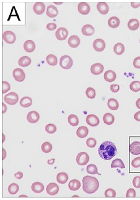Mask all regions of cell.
<instances>
[{
    "mask_svg": "<svg viewBox=\"0 0 140 200\" xmlns=\"http://www.w3.org/2000/svg\"><path fill=\"white\" fill-rule=\"evenodd\" d=\"M98 153L101 158L109 160L117 154V149L114 144L111 142H103L98 148Z\"/></svg>",
    "mask_w": 140,
    "mask_h": 200,
    "instance_id": "6da1fadb",
    "label": "cell"
},
{
    "mask_svg": "<svg viewBox=\"0 0 140 200\" xmlns=\"http://www.w3.org/2000/svg\"><path fill=\"white\" fill-rule=\"evenodd\" d=\"M83 189L88 194L96 192L99 187L98 179L94 177L87 175L83 179Z\"/></svg>",
    "mask_w": 140,
    "mask_h": 200,
    "instance_id": "7a4b0ae2",
    "label": "cell"
},
{
    "mask_svg": "<svg viewBox=\"0 0 140 200\" xmlns=\"http://www.w3.org/2000/svg\"><path fill=\"white\" fill-rule=\"evenodd\" d=\"M60 65L62 69L68 70L72 67V59L68 55H64L60 58Z\"/></svg>",
    "mask_w": 140,
    "mask_h": 200,
    "instance_id": "3957f363",
    "label": "cell"
},
{
    "mask_svg": "<svg viewBox=\"0 0 140 200\" xmlns=\"http://www.w3.org/2000/svg\"><path fill=\"white\" fill-rule=\"evenodd\" d=\"M4 100L6 104L10 105H14L17 104L19 101V96L16 93L11 92L4 96Z\"/></svg>",
    "mask_w": 140,
    "mask_h": 200,
    "instance_id": "277c9868",
    "label": "cell"
},
{
    "mask_svg": "<svg viewBox=\"0 0 140 200\" xmlns=\"http://www.w3.org/2000/svg\"><path fill=\"white\" fill-rule=\"evenodd\" d=\"M76 160L78 165L80 166H84L89 162V155L85 152H82L77 155Z\"/></svg>",
    "mask_w": 140,
    "mask_h": 200,
    "instance_id": "5b68a950",
    "label": "cell"
},
{
    "mask_svg": "<svg viewBox=\"0 0 140 200\" xmlns=\"http://www.w3.org/2000/svg\"><path fill=\"white\" fill-rule=\"evenodd\" d=\"M13 77L16 81L19 82L24 81L26 78L24 72L20 68H17L13 70Z\"/></svg>",
    "mask_w": 140,
    "mask_h": 200,
    "instance_id": "8992f818",
    "label": "cell"
},
{
    "mask_svg": "<svg viewBox=\"0 0 140 200\" xmlns=\"http://www.w3.org/2000/svg\"><path fill=\"white\" fill-rule=\"evenodd\" d=\"M3 39L4 42H6V43L11 44L15 42L16 40V37L15 33L11 31H8L5 32L3 34Z\"/></svg>",
    "mask_w": 140,
    "mask_h": 200,
    "instance_id": "52a82bcc",
    "label": "cell"
},
{
    "mask_svg": "<svg viewBox=\"0 0 140 200\" xmlns=\"http://www.w3.org/2000/svg\"><path fill=\"white\" fill-rule=\"evenodd\" d=\"M93 48L98 52H102L105 49L106 43L102 39H97L93 43Z\"/></svg>",
    "mask_w": 140,
    "mask_h": 200,
    "instance_id": "ba28073f",
    "label": "cell"
},
{
    "mask_svg": "<svg viewBox=\"0 0 140 200\" xmlns=\"http://www.w3.org/2000/svg\"><path fill=\"white\" fill-rule=\"evenodd\" d=\"M59 186L57 183H50L47 186V193L50 196H55L57 194V193L59 192Z\"/></svg>",
    "mask_w": 140,
    "mask_h": 200,
    "instance_id": "9c48e42d",
    "label": "cell"
},
{
    "mask_svg": "<svg viewBox=\"0 0 140 200\" xmlns=\"http://www.w3.org/2000/svg\"><path fill=\"white\" fill-rule=\"evenodd\" d=\"M86 122L91 127H96L99 124V119L96 115L91 114L86 117Z\"/></svg>",
    "mask_w": 140,
    "mask_h": 200,
    "instance_id": "30bf717a",
    "label": "cell"
},
{
    "mask_svg": "<svg viewBox=\"0 0 140 200\" xmlns=\"http://www.w3.org/2000/svg\"><path fill=\"white\" fill-rule=\"evenodd\" d=\"M68 31L65 28H60L55 32V36L59 40H64L68 37Z\"/></svg>",
    "mask_w": 140,
    "mask_h": 200,
    "instance_id": "8fae6325",
    "label": "cell"
},
{
    "mask_svg": "<svg viewBox=\"0 0 140 200\" xmlns=\"http://www.w3.org/2000/svg\"><path fill=\"white\" fill-rule=\"evenodd\" d=\"M104 70V67L101 63H96L92 65L91 67V72L93 75H99L102 74Z\"/></svg>",
    "mask_w": 140,
    "mask_h": 200,
    "instance_id": "7c38bea8",
    "label": "cell"
},
{
    "mask_svg": "<svg viewBox=\"0 0 140 200\" xmlns=\"http://www.w3.org/2000/svg\"><path fill=\"white\" fill-rule=\"evenodd\" d=\"M40 118L39 114L36 111H31L27 114V119L28 121L31 123L34 124L36 123L39 121Z\"/></svg>",
    "mask_w": 140,
    "mask_h": 200,
    "instance_id": "4fadbf2b",
    "label": "cell"
},
{
    "mask_svg": "<svg viewBox=\"0 0 140 200\" xmlns=\"http://www.w3.org/2000/svg\"><path fill=\"white\" fill-rule=\"evenodd\" d=\"M129 151L132 154L138 155L140 154V142H134L130 144Z\"/></svg>",
    "mask_w": 140,
    "mask_h": 200,
    "instance_id": "5bb4252c",
    "label": "cell"
},
{
    "mask_svg": "<svg viewBox=\"0 0 140 200\" xmlns=\"http://www.w3.org/2000/svg\"><path fill=\"white\" fill-rule=\"evenodd\" d=\"M68 44L72 48H77L80 44V38L76 35L71 36L68 39Z\"/></svg>",
    "mask_w": 140,
    "mask_h": 200,
    "instance_id": "9a60e30c",
    "label": "cell"
},
{
    "mask_svg": "<svg viewBox=\"0 0 140 200\" xmlns=\"http://www.w3.org/2000/svg\"><path fill=\"white\" fill-rule=\"evenodd\" d=\"M78 10L82 15H88L90 12L89 5L85 2H81L78 5Z\"/></svg>",
    "mask_w": 140,
    "mask_h": 200,
    "instance_id": "2e32d148",
    "label": "cell"
},
{
    "mask_svg": "<svg viewBox=\"0 0 140 200\" xmlns=\"http://www.w3.org/2000/svg\"><path fill=\"white\" fill-rule=\"evenodd\" d=\"M81 32L86 36H92L95 32V29L92 25L87 24L83 27Z\"/></svg>",
    "mask_w": 140,
    "mask_h": 200,
    "instance_id": "e0dca14e",
    "label": "cell"
},
{
    "mask_svg": "<svg viewBox=\"0 0 140 200\" xmlns=\"http://www.w3.org/2000/svg\"><path fill=\"white\" fill-rule=\"evenodd\" d=\"M97 9L99 12L102 15H106L109 12V7L106 2H99L97 4Z\"/></svg>",
    "mask_w": 140,
    "mask_h": 200,
    "instance_id": "ac0fdd59",
    "label": "cell"
},
{
    "mask_svg": "<svg viewBox=\"0 0 140 200\" xmlns=\"http://www.w3.org/2000/svg\"><path fill=\"white\" fill-rule=\"evenodd\" d=\"M34 12L37 15H42L45 12V6L43 2H36L33 7Z\"/></svg>",
    "mask_w": 140,
    "mask_h": 200,
    "instance_id": "d6986e66",
    "label": "cell"
},
{
    "mask_svg": "<svg viewBox=\"0 0 140 200\" xmlns=\"http://www.w3.org/2000/svg\"><path fill=\"white\" fill-rule=\"evenodd\" d=\"M89 133V130L85 126L79 127L76 131L77 136L80 138H84L87 136Z\"/></svg>",
    "mask_w": 140,
    "mask_h": 200,
    "instance_id": "ffe728a7",
    "label": "cell"
},
{
    "mask_svg": "<svg viewBox=\"0 0 140 200\" xmlns=\"http://www.w3.org/2000/svg\"><path fill=\"white\" fill-rule=\"evenodd\" d=\"M68 187L69 189L72 191H77L81 187L80 182L77 179H72L70 181L68 185Z\"/></svg>",
    "mask_w": 140,
    "mask_h": 200,
    "instance_id": "44dd1931",
    "label": "cell"
},
{
    "mask_svg": "<svg viewBox=\"0 0 140 200\" xmlns=\"http://www.w3.org/2000/svg\"><path fill=\"white\" fill-rule=\"evenodd\" d=\"M24 48L26 52L31 53L35 49V44L32 40H28L24 44Z\"/></svg>",
    "mask_w": 140,
    "mask_h": 200,
    "instance_id": "7402d4cb",
    "label": "cell"
},
{
    "mask_svg": "<svg viewBox=\"0 0 140 200\" xmlns=\"http://www.w3.org/2000/svg\"><path fill=\"white\" fill-rule=\"evenodd\" d=\"M46 14L48 17L51 18H54L57 16L58 14V10L54 6L50 5L47 9Z\"/></svg>",
    "mask_w": 140,
    "mask_h": 200,
    "instance_id": "603a6c76",
    "label": "cell"
},
{
    "mask_svg": "<svg viewBox=\"0 0 140 200\" xmlns=\"http://www.w3.org/2000/svg\"><path fill=\"white\" fill-rule=\"evenodd\" d=\"M103 122L104 123V124H106V125H112L114 123V116L111 113H107L105 115H104L103 117Z\"/></svg>",
    "mask_w": 140,
    "mask_h": 200,
    "instance_id": "cb8c5ba5",
    "label": "cell"
},
{
    "mask_svg": "<svg viewBox=\"0 0 140 200\" xmlns=\"http://www.w3.org/2000/svg\"><path fill=\"white\" fill-rule=\"evenodd\" d=\"M104 78L108 82H114L116 79V74L112 70H108L104 74Z\"/></svg>",
    "mask_w": 140,
    "mask_h": 200,
    "instance_id": "d4e9b609",
    "label": "cell"
},
{
    "mask_svg": "<svg viewBox=\"0 0 140 200\" xmlns=\"http://www.w3.org/2000/svg\"><path fill=\"white\" fill-rule=\"evenodd\" d=\"M31 190L35 193H40L44 190V186L42 183L40 182H34L31 185Z\"/></svg>",
    "mask_w": 140,
    "mask_h": 200,
    "instance_id": "484cf974",
    "label": "cell"
},
{
    "mask_svg": "<svg viewBox=\"0 0 140 200\" xmlns=\"http://www.w3.org/2000/svg\"><path fill=\"white\" fill-rule=\"evenodd\" d=\"M120 20L117 17H111L108 21V24L112 28H117L119 27Z\"/></svg>",
    "mask_w": 140,
    "mask_h": 200,
    "instance_id": "4316f807",
    "label": "cell"
},
{
    "mask_svg": "<svg viewBox=\"0 0 140 200\" xmlns=\"http://www.w3.org/2000/svg\"><path fill=\"white\" fill-rule=\"evenodd\" d=\"M127 26L131 31H136L139 28L140 23L136 19H132L128 22Z\"/></svg>",
    "mask_w": 140,
    "mask_h": 200,
    "instance_id": "83f0119b",
    "label": "cell"
},
{
    "mask_svg": "<svg viewBox=\"0 0 140 200\" xmlns=\"http://www.w3.org/2000/svg\"><path fill=\"white\" fill-rule=\"evenodd\" d=\"M68 178H69L68 175L66 173L61 172L57 175L56 179L58 183H61V184H64V183H66V182L68 181Z\"/></svg>",
    "mask_w": 140,
    "mask_h": 200,
    "instance_id": "f1b7e54d",
    "label": "cell"
},
{
    "mask_svg": "<svg viewBox=\"0 0 140 200\" xmlns=\"http://www.w3.org/2000/svg\"><path fill=\"white\" fill-rule=\"evenodd\" d=\"M32 103V100L29 97H24L20 101V104L23 108H29Z\"/></svg>",
    "mask_w": 140,
    "mask_h": 200,
    "instance_id": "f546056e",
    "label": "cell"
},
{
    "mask_svg": "<svg viewBox=\"0 0 140 200\" xmlns=\"http://www.w3.org/2000/svg\"><path fill=\"white\" fill-rule=\"evenodd\" d=\"M31 60L28 56H23L21 58H20L18 61L19 65L23 67L29 66L31 65Z\"/></svg>",
    "mask_w": 140,
    "mask_h": 200,
    "instance_id": "4dcf8cb0",
    "label": "cell"
},
{
    "mask_svg": "<svg viewBox=\"0 0 140 200\" xmlns=\"http://www.w3.org/2000/svg\"><path fill=\"white\" fill-rule=\"evenodd\" d=\"M108 107L112 110H116L119 108V103L118 101L114 98H110L107 102Z\"/></svg>",
    "mask_w": 140,
    "mask_h": 200,
    "instance_id": "1f68e13d",
    "label": "cell"
},
{
    "mask_svg": "<svg viewBox=\"0 0 140 200\" xmlns=\"http://www.w3.org/2000/svg\"><path fill=\"white\" fill-rule=\"evenodd\" d=\"M114 51L117 55H121L123 54L125 51V47L121 43H117L114 47Z\"/></svg>",
    "mask_w": 140,
    "mask_h": 200,
    "instance_id": "d6a6232c",
    "label": "cell"
},
{
    "mask_svg": "<svg viewBox=\"0 0 140 200\" xmlns=\"http://www.w3.org/2000/svg\"><path fill=\"white\" fill-rule=\"evenodd\" d=\"M46 61L49 65L51 66H55L57 65L58 59L54 55L50 54L47 56Z\"/></svg>",
    "mask_w": 140,
    "mask_h": 200,
    "instance_id": "836d02e7",
    "label": "cell"
},
{
    "mask_svg": "<svg viewBox=\"0 0 140 200\" xmlns=\"http://www.w3.org/2000/svg\"><path fill=\"white\" fill-rule=\"evenodd\" d=\"M68 123L70 125L75 127L79 124V120L78 117L75 115L71 114L68 117Z\"/></svg>",
    "mask_w": 140,
    "mask_h": 200,
    "instance_id": "e575fe53",
    "label": "cell"
},
{
    "mask_svg": "<svg viewBox=\"0 0 140 200\" xmlns=\"http://www.w3.org/2000/svg\"><path fill=\"white\" fill-rule=\"evenodd\" d=\"M87 171L89 174H98L100 175L98 171V168L94 164H90L87 167Z\"/></svg>",
    "mask_w": 140,
    "mask_h": 200,
    "instance_id": "d590c367",
    "label": "cell"
},
{
    "mask_svg": "<svg viewBox=\"0 0 140 200\" xmlns=\"http://www.w3.org/2000/svg\"><path fill=\"white\" fill-rule=\"evenodd\" d=\"M111 168H116V167H119L121 169H124L125 166L123 163V161L121 159H114L111 165Z\"/></svg>",
    "mask_w": 140,
    "mask_h": 200,
    "instance_id": "8d00e7d4",
    "label": "cell"
},
{
    "mask_svg": "<svg viewBox=\"0 0 140 200\" xmlns=\"http://www.w3.org/2000/svg\"><path fill=\"white\" fill-rule=\"evenodd\" d=\"M41 148L44 153L47 154L51 152V150L53 149V146L50 142H44L42 145Z\"/></svg>",
    "mask_w": 140,
    "mask_h": 200,
    "instance_id": "74e56055",
    "label": "cell"
},
{
    "mask_svg": "<svg viewBox=\"0 0 140 200\" xmlns=\"http://www.w3.org/2000/svg\"><path fill=\"white\" fill-rule=\"evenodd\" d=\"M8 192L9 194H12V195H14L16 194L17 193L19 190V187L18 186L17 183H11L8 186Z\"/></svg>",
    "mask_w": 140,
    "mask_h": 200,
    "instance_id": "f35d334b",
    "label": "cell"
},
{
    "mask_svg": "<svg viewBox=\"0 0 140 200\" xmlns=\"http://www.w3.org/2000/svg\"><path fill=\"white\" fill-rule=\"evenodd\" d=\"M130 89L133 92H138L140 91V82L135 81L132 82L130 85Z\"/></svg>",
    "mask_w": 140,
    "mask_h": 200,
    "instance_id": "ab89813d",
    "label": "cell"
},
{
    "mask_svg": "<svg viewBox=\"0 0 140 200\" xmlns=\"http://www.w3.org/2000/svg\"><path fill=\"white\" fill-rule=\"evenodd\" d=\"M85 94L89 99H93L96 97V91L92 88H87L85 91Z\"/></svg>",
    "mask_w": 140,
    "mask_h": 200,
    "instance_id": "60d3db41",
    "label": "cell"
},
{
    "mask_svg": "<svg viewBox=\"0 0 140 200\" xmlns=\"http://www.w3.org/2000/svg\"><path fill=\"white\" fill-rule=\"evenodd\" d=\"M46 131L49 134H53L55 133L57 131V127L54 124H49L45 127Z\"/></svg>",
    "mask_w": 140,
    "mask_h": 200,
    "instance_id": "b9f144b4",
    "label": "cell"
},
{
    "mask_svg": "<svg viewBox=\"0 0 140 200\" xmlns=\"http://www.w3.org/2000/svg\"><path fill=\"white\" fill-rule=\"evenodd\" d=\"M97 142L95 139L93 138H89L86 141V144L89 148H93L96 146Z\"/></svg>",
    "mask_w": 140,
    "mask_h": 200,
    "instance_id": "7bdbcfd3",
    "label": "cell"
},
{
    "mask_svg": "<svg viewBox=\"0 0 140 200\" xmlns=\"http://www.w3.org/2000/svg\"><path fill=\"white\" fill-rule=\"evenodd\" d=\"M104 195L106 197H115L116 196V192L114 189L109 188L105 191Z\"/></svg>",
    "mask_w": 140,
    "mask_h": 200,
    "instance_id": "ee69618b",
    "label": "cell"
},
{
    "mask_svg": "<svg viewBox=\"0 0 140 200\" xmlns=\"http://www.w3.org/2000/svg\"><path fill=\"white\" fill-rule=\"evenodd\" d=\"M133 185L136 188H140V176H136L133 178Z\"/></svg>",
    "mask_w": 140,
    "mask_h": 200,
    "instance_id": "f6af8a7d",
    "label": "cell"
},
{
    "mask_svg": "<svg viewBox=\"0 0 140 200\" xmlns=\"http://www.w3.org/2000/svg\"><path fill=\"white\" fill-rule=\"evenodd\" d=\"M132 166L134 168H139L140 167V157L133 159L132 162Z\"/></svg>",
    "mask_w": 140,
    "mask_h": 200,
    "instance_id": "bcb514c9",
    "label": "cell"
},
{
    "mask_svg": "<svg viewBox=\"0 0 140 200\" xmlns=\"http://www.w3.org/2000/svg\"><path fill=\"white\" fill-rule=\"evenodd\" d=\"M126 197H135L136 196V192L134 189L130 188L127 190L126 194Z\"/></svg>",
    "mask_w": 140,
    "mask_h": 200,
    "instance_id": "7dc6e473",
    "label": "cell"
},
{
    "mask_svg": "<svg viewBox=\"0 0 140 200\" xmlns=\"http://www.w3.org/2000/svg\"><path fill=\"white\" fill-rule=\"evenodd\" d=\"M11 87H10V85L9 84L8 82H6V81H3L2 82V92L3 93H6V92H8L9 90H10Z\"/></svg>",
    "mask_w": 140,
    "mask_h": 200,
    "instance_id": "c3c4849f",
    "label": "cell"
},
{
    "mask_svg": "<svg viewBox=\"0 0 140 200\" xmlns=\"http://www.w3.org/2000/svg\"><path fill=\"white\" fill-rule=\"evenodd\" d=\"M133 66L137 69H140V56H138L134 59Z\"/></svg>",
    "mask_w": 140,
    "mask_h": 200,
    "instance_id": "681fc988",
    "label": "cell"
},
{
    "mask_svg": "<svg viewBox=\"0 0 140 200\" xmlns=\"http://www.w3.org/2000/svg\"><path fill=\"white\" fill-rule=\"evenodd\" d=\"M110 90L113 93H117L119 92V86L117 84H112L111 85Z\"/></svg>",
    "mask_w": 140,
    "mask_h": 200,
    "instance_id": "f907efd6",
    "label": "cell"
},
{
    "mask_svg": "<svg viewBox=\"0 0 140 200\" xmlns=\"http://www.w3.org/2000/svg\"><path fill=\"white\" fill-rule=\"evenodd\" d=\"M46 28L49 31H54L57 28V25L54 23H51L46 25Z\"/></svg>",
    "mask_w": 140,
    "mask_h": 200,
    "instance_id": "816d5d0a",
    "label": "cell"
},
{
    "mask_svg": "<svg viewBox=\"0 0 140 200\" xmlns=\"http://www.w3.org/2000/svg\"><path fill=\"white\" fill-rule=\"evenodd\" d=\"M15 177L17 178V179H20L23 178V174L21 173V172H20V171H19V172H17V173H16L15 174Z\"/></svg>",
    "mask_w": 140,
    "mask_h": 200,
    "instance_id": "f5cc1de1",
    "label": "cell"
},
{
    "mask_svg": "<svg viewBox=\"0 0 140 200\" xmlns=\"http://www.w3.org/2000/svg\"><path fill=\"white\" fill-rule=\"evenodd\" d=\"M131 6H132V8H138L140 6V2H131Z\"/></svg>",
    "mask_w": 140,
    "mask_h": 200,
    "instance_id": "db71d44e",
    "label": "cell"
},
{
    "mask_svg": "<svg viewBox=\"0 0 140 200\" xmlns=\"http://www.w3.org/2000/svg\"><path fill=\"white\" fill-rule=\"evenodd\" d=\"M134 118L136 120V121H140V112H137L135 113L134 116Z\"/></svg>",
    "mask_w": 140,
    "mask_h": 200,
    "instance_id": "11a10c76",
    "label": "cell"
},
{
    "mask_svg": "<svg viewBox=\"0 0 140 200\" xmlns=\"http://www.w3.org/2000/svg\"><path fill=\"white\" fill-rule=\"evenodd\" d=\"M54 162H55V159L54 158L51 159H50V160H48V161H47V163L49 165H50L54 164Z\"/></svg>",
    "mask_w": 140,
    "mask_h": 200,
    "instance_id": "9f6ffc18",
    "label": "cell"
},
{
    "mask_svg": "<svg viewBox=\"0 0 140 200\" xmlns=\"http://www.w3.org/2000/svg\"><path fill=\"white\" fill-rule=\"evenodd\" d=\"M136 105L137 108L140 109V98H138V100H137Z\"/></svg>",
    "mask_w": 140,
    "mask_h": 200,
    "instance_id": "6f0895ef",
    "label": "cell"
},
{
    "mask_svg": "<svg viewBox=\"0 0 140 200\" xmlns=\"http://www.w3.org/2000/svg\"><path fill=\"white\" fill-rule=\"evenodd\" d=\"M6 110H7V107L4 104H3V113H5L6 112Z\"/></svg>",
    "mask_w": 140,
    "mask_h": 200,
    "instance_id": "680465c9",
    "label": "cell"
},
{
    "mask_svg": "<svg viewBox=\"0 0 140 200\" xmlns=\"http://www.w3.org/2000/svg\"><path fill=\"white\" fill-rule=\"evenodd\" d=\"M2 151H3V159H4L5 157H6V151H5L4 149H3Z\"/></svg>",
    "mask_w": 140,
    "mask_h": 200,
    "instance_id": "91938a15",
    "label": "cell"
},
{
    "mask_svg": "<svg viewBox=\"0 0 140 200\" xmlns=\"http://www.w3.org/2000/svg\"><path fill=\"white\" fill-rule=\"evenodd\" d=\"M27 196H25V195H21V196H19V197H27Z\"/></svg>",
    "mask_w": 140,
    "mask_h": 200,
    "instance_id": "94428289",
    "label": "cell"
},
{
    "mask_svg": "<svg viewBox=\"0 0 140 200\" xmlns=\"http://www.w3.org/2000/svg\"><path fill=\"white\" fill-rule=\"evenodd\" d=\"M3 138H3V139H4V140H3V142H4V140H5V136H4V135H3Z\"/></svg>",
    "mask_w": 140,
    "mask_h": 200,
    "instance_id": "6125c7cd",
    "label": "cell"
},
{
    "mask_svg": "<svg viewBox=\"0 0 140 200\" xmlns=\"http://www.w3.org/2000/svg\"></svg>",
    "mask_w": 140,
    "mask_h": 200,
    "instance_id": "be15d7a7",
    "label": "cell"
}]
</instances>
